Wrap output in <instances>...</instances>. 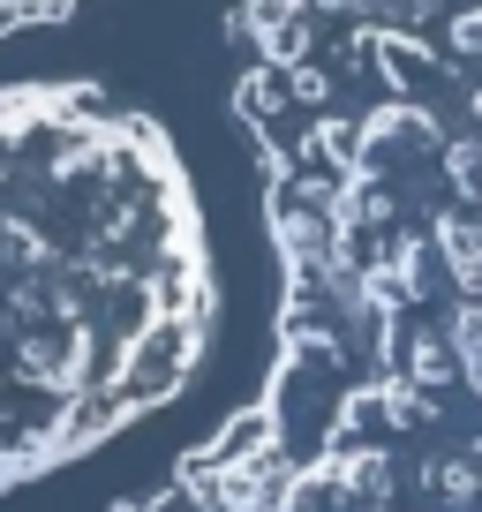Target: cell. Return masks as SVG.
Segmentation results:
<instances>
[{
  "mask_svg": "<svg viewBox=\"0 0 482 512\" xmlns=\"http://www.w3.org/2000/svg\"><path fill=\"white\" fill-rule=\"evenodd\" d=\"M264 392L121 512H482V0H241Z\"/></svg>",
  "mask_w": 482,
  "mask_h": 512,
  "instance_id": "obj_1",
  "label": "cell"
},
{
  "mask_svg": "<svg viewBox=\"0 0 482 512\" xmlns=\"http://www.w3.org/2000/svg\"><path fill=\"white\" fill-rule=\"evenodd\" d=\"M204 332L174 144L91 83H0V490L174 400Z\"/></svg>",
  "mask_w": 482,
  "mask_h": 512,
  "instance_id": "obj_2",
  "label": "cell"
},
{
  "mask_svg": "<svg viewBox=\"0 0 482 512\" xmlns=\"http://www.w3.org/2000/svg\"><path fill=\"white\" fill-rule=\"evenodd\" d=\"M68 8H83V0H0V31H23V23H53V16H68Z\"/></svg>",
  "mask_w": 482,
  "mask_h": 512,
  "instance_id": "obj_3",
  "label": "cell"
}]
</instances>
